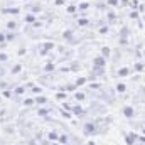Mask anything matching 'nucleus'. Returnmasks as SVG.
Here are the masks:
<instances>
[{
  "label": "nucleus",
  "instance_id": "obj_1",
  "mask_svg": "<svg viewBox=\"0 0 145 145\" xmlns=\"http://www.w3.org/2000/svg\"><path fill=\"white\" fill-rule=\"evenodd\" d=\"M98 123L96 121H84L83 123V133L84 135H96L98 133V127H96Z\"/></svg>",
  "mask_w": 145,
  "mask_h": 145
},
{
  "label": "nucleus",
  "instance_id": "obj_2",
  "mask_svg": "<svg viewBox=\"0 0 145 145\" xmlns=\"http://www.w3.org/2000/svg\"><path fill=\"white\" fill-rule=\"evenodd\" d=\"M54 47H56V44H54L52 40H46V42H42V44L39 46V54H40V56H47Z\"/></svg>",
  "mask_w": 145,
  "mask_h": 145
},
{
  "label": "nucleus",
  "instance_id": "obj_3",
  "mask_svg": "<svg viewBox=\"0 0 145 145\" xmlns=\"http://www.w3.org/2000/svg\"><path fill=\"white\" fill-rule=\"evenodd\" d=\"M138 137H140V135H137L135 132L123 133V140H125V144H127V145H135L137 142H138Z\"/></svg>",
  "mask_w": 145,
  "mask_h": 145
},
{
  "label": "nucleus",
  "instance_id": "obj_4",
  "mask_svg": "<svg viewBox=\"0 0 145 145\" xmlns=\"http://www.w3.org/2000/svg\"><path fill=\"white\" fill-rule=\"evenodd\" d=\"M93 66H96V68H106V57L103 54H98L93 59Z\"/></svg>",
  "mask_w": 145,
  "mask_h": 145
},
{
  "label": "nucleus",
  "instance_id": "obj_5",
  "mask_svg": "<svg viewBox=\"0 0 145 145\" xmlns=\"http://www.w3.org/2000/svg\"><path fill=\"white\" fill-rule=\"evenodd\" d=\"M71 113H72V116H84L86 115V110L78 103V105H72L71 106Z\"/></svg>",
  "mask_w": 145,
  "mask_h": 145
},
{
  "label": "nucleus",
  "instance_id": "obj_6",
  "mask_svg": "<svg viewBox=\"0 0 145 145\" xmlns=\"http://www.w3.org/2000/svg\"><path fill=\"white\" fill-rule=\"evenodd\" d=\"M121 113H123V116L128 118V120H132V118L135 116V110H133V106H130V105H125V106L121 108Z\"/></svg>",
  "mask_w": 145,
  "mask_h": 145
},
{
  "label": "nucleus",
  "instance_id": "obj_7",
  "mask_svg": "<svg viewBox=\"0 0 145 145\" xmlns=\"http://www.w3.org/2000/svg\"><path fill=\"white\" fill-rule=\"evenodd\" d=\"M63 39L64 40H68L69 44H76L78 40H76V37H74V32H72V29H68V31H64L63 32Z\"/></svg>",
  "mask_w": 145,
  "mask_h": 145
},
{
  "label": "nucleus",
  "instance_id": "obj_8",
  "mask_svg": "<svg viewBox=\"0 0 145 145\" xmlns=\"http://www.w3.org/2000/svg\"><path fill=\"white\" fill-rule=\"evenodd\" d=\"M132 72H133V68H127V66H125V68H120L115 74H116L118 78H127V76H130Z\"/></svg>",
  "mask_w": 145,
  "mask_h": 145
},
{
  "label": "nucleus",
  "instance_id": "obj_9",
  "mask_svg": "<svg viewBox=\"0 0 145 145\" xmlns=\"http://www.w3.org/2000/svg\"><path fill=\"white\" fill-rule=\"evenodd\" d=\"M115 89H116V93H120V95H125V93H127V84H125L123 81H118V83L115 84Z\"/></svg>",
  "mask_w": 145,
  "mask_h": 145
},
{
  "label": "nucleus",
  "instance_id": "obj_10",
  "mask_svg": "<svg viewBox=\"0 0 145 145\" xmlns=\"http://www.w3.org/2000/svg\"><path fill=\"white\" fill-rule=\"evenodd\" d=\"M72 98H74V101H76V103H81V101H84V98H86V95H84L83 91H74V95H72Z\"/></svg>",
  "mask_w": 145,
  "mask_h": 145
},
{
  "label": "nucleus",
  "instance_id": "obj_11",
  "mask_svg": "<svg viewBox=\"0 0 145 145\" xmlns=\"http://www.w3.org/2000/svg\"><path fill=\"white\" fill-rule=\"evenodd\" d=\"M34 98H36V105H47L49 103L47 96H44V95H36Z\"/></svg>",
  "mask_w": 145,
  "mask_h": 145
},
{
  "label": "nucleus",
  "instance_id": "obj_12",
  "mask_svg": "<svg viewBox=\"0 0 145 145\" xmlns=\"http://www.w3.org/2000/svg\"><path fill=\"white\" fill-rule=\"evenodd\" d=\"M144 71H145V63L137 61V63L133 64V72H144Z\"/></svg>",
  "mask_w": 145,
  "mask_h": 145
},
{
  "label": "nucleus",
  "instance_id": "obj_13",
  "mask_svg": "<svg viewBox=\"0 0 145 145\" xmlns=\"http://www.w3.org/2000/svg\"><path fill=\"white\" fill-rule=\"evenodd\" d=\"M27 89H29V88H27V86H24V84H22V86H17V88H14V95H17V96L25 95V93H27Z\"/></svg>",
  "mask_w": 145,
  "mask_h": 145
},
{
  "label": "nucleus",
  "instance_id": "obj_14",
  "mask_svg": "<svg viewBox=\"0 0 145 145\" xmlns=\"http://www.w3.org/2000/svg\"><path fill=\"white\" fill-rule=\"evenodd\" d=\"M56 100L59 101V103H63V101H68V95H66V91H57L56 93Z\"/></svg>",
  "mask_w": 145,
  "mask_h": 145
},
{
  "label": "nucleus",
  "instance_id": "obj_15",
  "mask_svg": "<svg viewBox=\"0 0 145 145\" xmlns=\"http://www.w3.org/2000/svg\"><path fill=\"white\" fill-rule=\"evenodd\" d=\"M36 20H37V15H36V14H32V12H31V14H27V15L24 17V22H25V24H34Z\"/></svg>",
  "mask_w": 145,
  "mask_h": 145
},
{
  "label": "nucleus",
  "instance_id": "obj_16",
  "mask_svg": "<svg viewBox=\"0 0 145 145\" xmlns=\"http://www.w3.org/2000/svg\"><path fill=\"white\" fill-rule=\"evenodd\" d=\"M47 140H51V142H57V140H59V133L54 132V130L49 132V133H47Z\"/></svg>",
  "mask_w": 145,
  "mask_h": 145
},
{
  "label": "nucleus",
  "instance_id": "obj_17",
  "mask_svg": "<svg viewBox=\"0 0 145 145\" xmlns=\"http://www.w3.org/2000/svg\"><path fill=\"white\" fill-rule=\"evenodd\" d=\"M22 105L27 106V108H29V106H34V105H36V98H24Z\"/></svg>",
  "mask_w": 145,
  "mask_h": 145
},
{
  "label": "nucleus",
  "instance_id": "obj_18",
  "mask_svg": "<svg viewBox=\"0 0 145 145\" xmlns=\"http://www.w3.org/2000/svg\"><path fill=\"white\" fill-rule=\"evenodd\" d=\"M57 144L68 145V144H69V138H68V135H64V133H59V140H57Z\"/></svg>",
  "mask_w": 145,
  "mask_h": 145
},
{
  "label": "nucleus",
  "instance_id": "obj_19",
  "mask_svg": "<svg viewBox=\"0 0 145 145\" xmlns=\"http://www.w3.org/2000/svg\"><path fill=\"white\" fill-rule=\"evenodd\" d=\"M128 34H130V29L128 27H121V31H120V39H128Z\"/></svg>",
  "mask_w": 145,
  "mask_h": 145
},
{
  "label": "nucleus",
  "instance_id": "obj_20",
  "mask_svg": "<svg viewBox=\"0 0 145 145\" xmlns=\"http://www.w3.org/2000/svg\"><path fill=\"white\" fill-rule=\"evenodd\" d=\"M78 25H79V27H86V25H89V19H86V17H79V19H78Z\"/></svg>",
  "mask_w": 145,
  "mask_h": 145
},
{
  "label": "nucleus",
  "instance_id": "obj_21",
  "mask_svg": "<svg viewBox=\"0 0 145 145\" xmlns=\"http://www.w3.org/2000/svg\"><path fill=\"white\" fill-rule=\"evenodd\" d=\"M20 71H22V64H20V63H17V64H14V66H12L10 74H19Z\"/></svg>",
  "mask_w": 145,
  "mask_h": 145
},
{
  "label": "nucleus",
  "instance_id": "obj_22",
  "mask_svg": "<svg viewBox=\"0 0 145 145\" xmlns=\"http://www.w3.org/2000/svg\"><path fill=\"white\" fill-rule=\"evenodd\" d=\"M69 69H71V72H78L79 69H81V64H79L78 61H72L71 66H69Z\"/></svg>",
  "mask_w": 145,
  "mask_h": 145
},
{
  "label": "nucleus",
  "instance_id": "obj_23",
  "mask_svg": "<svg viewBox=\"0 0 145 145\" xmlns=\"http://www.w3.org/2000/svg\"><path fill=\"white\" fill-rule=\"evenodd\" d=\"M49 111H51V108H37V115L46 118V116L49 115Z\"/></svg>",
  "mask_w": 145,
  "mask_h": 145
},
{
  "label": "nucleus",
  "instance_id": "obj_24",
  "mask_svg": "<svg viewBox=\"0 0 145 145\" xmlns=\"http://www.w3.org/2000/svg\"><path fill=\"white\" fill-rule=\"evenodd\" d=\"M56 69V64L54 63H47L46 66H44V72H52Z\"/></svg>",
  "mask_w": 145,
  "mask_h": 145
},
{
  "label": "nucleus",
  "instance_id": "obj_25",
  "mask_svg": "<svg viewBox=\"0 0 145 145\" xmlns=\"http://www.w3.org/2000/svg\"><path fill=\"white\" fill-rule=\"evenodd\" d=\"M5 27H7V31H15V29H17V22H15V20H8Z\"/></svg>",
  "mask_w": 145,
  "mask_h": 145
},
{
  "label": "nucleus",
  "instance_id": "obj_26",
  "mask_svg": "<svg viewBox=\"0 0 145 145\" xmlns=\"http://www.w3.org/2000/svg\"><path fill=\"white\" fill-rule=\"evenodd\" d=\"M100 54H103L106 59L110 57V54H111V49H110L108 46H105V47H101V51H100Z\"/></svg>",
  "mask_w": 145,
  "mask_h": 145
},
{
  "label": "nucleus",
  "instance_id": "obj_27",
  "mask_svg": "<svg viewBox=\"0 0 145 145\" xmlns=\"http://www.w3.org/2000/svg\"><path fill=\"white\" fill-rule=\"evenodd\" d=\"M2 12H3V14H19V12H20V8H17V7H12V8H3Z\"/></svg>",
  "mask_w": 145,
  "mask_h": 145
},
{
  "label": "nucleus",
  "instance_id": "obj_28",
  "mask_svg": "<svg viewBox=\"0 0 145 145\" xmlns=\"http://www.w3.org/2000/svg\"><path fill=\"white\" fill-rule=\"evenodd\" d=\"M31 93H32V95H42V88H40V86H36V84H34V86L31 88Z\"/></svg>",
  "mask_w": 145,
  "mask_h": 145
},
{
  "label": "nucleus",
  "instance_id": "obj_29",
  "mask_svg": "<svg viewBox=\"0 0 145 145\" xmlns=\"http://www.w3.org/2000/svg\"><path fill=\"white\" fill-rule=\"evenodd\" d=\"M86 81H88V79L81 76V78H78V79L74 81V84H76V88H78V86H83V84H86Z\"/></svg>",
  "mask_w": 145,
  "mask_h": 145
},
{
  "label": "nucleus",
  "instance_id": "obj_30",
  "mask_svg": "<svg viewBox=\"0 0 145 145\" xmlns=\"http://www.w3.org/2000/svg\"><path fill=\"white\" fill-rule=\"evenodd\" d=\"M5 37H7V42H12V40H15V34H14V31H8V32H5Z\"/></svg>",
  "mask_w": 145,
  "mask_h": 145
},
{
  "label": "nucleus",
  "instance_id": "obj_31",
  "mask_svg": "<svg viewBox=\"0 0 145 145\" xmlns=\"http://www.w3.org/2000/svg\"><path fill=\"white\" fill-rule=\"evenodd\" d=\"M3 98H12L14 96V89H3Z\"/></svg>",
  "mask_w": 145,
  "mask_h": 145
},
{
  "label": "nucleus",
  "instance_id": "obj_32",
  "mask_svg": "<svg viewBox=\"0 0 145 145\" xmlns=\"http://www.w3.org/2000/svg\"><path fill=\"white\" fill-rule=\"evenodd\" d=\"M106 5L108 7H118L120 5V0H106Z\"/></svg>",
  "mask_w": 145,
  "mask_h": 145
},
{
  "label": "nucleus",
  "instance_id": "obj_33",
  "mask_svg": "<svg viewBox=\"0 0 145 145\" xmlns=\"http://www.w3.org/2000/svg\"><path fill=\"white\" fill-rule=\"evenodd\" d=\"M88 7H89V2H83V3L78 5V10H86Z\"/></svg>",
  "mask_w": 145,
  "mask_h": 145
},
{
  "label": "nucleus",
  "instance_id": "obj_34",
  "mask_svg": "<svg viewBox=\"0 0 145 145\" xmlns=\"http://www.w3.org/2000/svg\"><path fill=\"white\" fill-rule=\"evenodd\" d=\"M130 19L132 20H138V10H132L130 12Z\"/></svg>",
  "mask_w": 145,
  "mask_h": 145
},
{
  "label": "nucleus",
  "instance_id": "obj_35",
  "mask_svg": "<svg viewBox=\"0 0 145 145\" xmlns=\"http://www.w3.org/2000/svg\"><path fill=\"white\" fill-rule=\"evenodd\" d=\"M106 17H108V20H110V22H115V20H116V15H115V14H113L111 10H110L108 14H106Z\"/></svg>",
  "mask_w": 145,
  "mask_h": 145
},
{
  "label": "nucleus",
  "instance_id": "obj_36",
  "mask_svg": "<svg viewBox=\"0 0 145 145\" xmlns=\"http://www.w3.org/2000/svg\"><path fill=\"white\" fill-rule=\"evenodd\" d=\"M7 59H8V54H7V52H3V51H2V52H0V63H5V61H7Z\"/></svg>",
  "mask_w": 145,
  "mask_h": 145
},
{
  "label": "nucleus",
  "instance_id": "obj_37",
  "mask_svg": "<svg viewBox=\"0 0 145 145\" xmlns=\"http://www.w3.org/2000/svg\"><path fill=\"white\" fill-rule=\"evenodd\" d=\"M76 10H78V7H76V5H69V7L66 8V12H68V14H74Z\"/></svg>",
  "mask_w": 145,
  "mask_h": 145
},
{
  "label": "nucleus",
  "instance_id": "obj_38",
  "mask_svg": "<svg viewBox=\"0 0 145 145\" xmlns=\"http://www.w3.org/2000/svg\"><path fill=\"white\" fill-rule=\"evenodd\" d=\"M130 7H132L133 10H137V8L140 7V5H138V0H132V2H130Z\"/></svg>",
  "mask_w": 145,
  "mask_h": 145
},
{
  "label": "nucleus",
  "instance_id": "obj_39",
  "mask_svg": "<svg viewBox=\"0 0 145 145\" xmlns=\"http://www.w3.org/2000/svg\"><path fill=\"white\" fill-rule=\"evenodd\" d=\"M31 10H32V14H37V12H40V10H42V7H40V5H32V8H31Z\"/></svg>",
  "mask_w": 145,
  "mask_h": 145
},
{
  "label": "nucleus",
  "instance_id": "obj_40",
  "mask_svg": "<svg viewBox=\"0 0 145 145\" xmlns=\"http://www.w3.org/2000/svg\"><path fill=\"white\" fill-rule=\"evenodd\" d=\"M8 88H10V84L7 81H0V89H8Z\"/></svg>",
  "mask_w": 145,
  "mask_h": 145
},
{
  "label": "nucleus",
  "instance_id": "obj_41",
  "mask_svg": "<svg viewBox=\"0 0 145 145\" xmlns=\"http://www.w3.org/2000/svg\"><path fill=\"white\" fill-rule=\"evenodd\" d=\"M100 34H108L110 32V27H106V25H103V27H100V31H98Z\"/></svg>",
  "mask_w": 145,
  "mask_h": 145
},
{
  "label": "nucleus",
  "instance_id": "obj_42",
  "mask_svg": "<svg viewBox=\"0 0 145 145\" xmlns=\"http://www.w3.org/2000/svg\"><path fill=\"white\" fill-rule=\"evenodd\" d=\"M7 42V37H5V32H0V44H5Z\"/></svg>",
  "mask_w": 145,
  "mask_h": 145
},
{
  "label": "nucleus",
  "instance_id": "obj_43",
  "mask_svg": "<svg viewBox=\"0 0 145 145\" xmlns=\"http://www.w3.org/2000/svg\"><path fill=\"white\" fill-rule=\"evenodd\" d=\"M64 3H66V0H54V5H57V7H61Z\"/></svg>",
  "mask_w": 145,
  "mask_h": 145
},
{
  "label": "nucleus",
  "instance_id": "obj_44",
  "mask_svg": "<svg viewBox=\"0 0 145 145\" xmlns=\"http://www.w3.org/2000/svg\"><path fill=\"white\" fill-rule=\"evenodd\" d=\"M25 52H27V49H25V47H20V49H19V56H24Z\"/></svg>",
  "mask_w": 145,
  "mask_h": 145
},
{
  "label": "nucleus",
  "instance_id": "obj_45",
  "mask_svg": "<svg viewBox=\"0 0 145 145\" xmlns=\"http://www.w3.org/2000/svg\"><path fill=\"white\" fill-rule=\"evenodd\" d=\"M120 5H123V7L125 5H130V0H120Z\"/></svg>",
  "mask_w": 145,
  "mask_h": 145
},
{
  "label": "nucleus",
  "instance_id": "obj_46",
  "mask_svg": "<svg viewBox=\"0 0 145 145\" xmlns=\"http://www.w3.org/2000/svg\"><path fill=\"white\" fill-rule=\"evenodd\" d=\"M120 44H121V46H127V44H128V39H120Z\"/></svg>",
  "mask_w": 145,
  "mask_h": 145
},
{
  "label": "nucleus",
  "instance_id": "obj_47",
  "mask_svg": "<svg viewBox=\"0 0 145 145\" xmlns=\"http://www.w3.org/2000/svg\"><path fill=\"white\" fill-rule=\"evenodd\" d=\"M5 132H7V133H12V132H14V128H12V127H5Z\"/></svg>",
  "mask_w": 145,
  "mask_h": 145
},
{
  "label": "nucleus",
  "instance_id": "obj_48",
  "mask_svg": "<svg viewBox=\"0 0 145 145\" xmlns=\"http://www.w3.org/2000/svg\"><path fill=\"white\" fill-rule=\"evenodd\" d=\"M40 25H42V24H40V22H37V20L32 24V27H36V29H37V27H40Z\"/></svg>",
  "mask_w": 145,
  "mask_h": 145
},
{
  "label": "nucleus",
  "instance_id": "obj_49",
  "mask_svg": "<svg viewBox=\"0 0 145 145\" xmlns=\"http://www.w3.org/2000/svg\"><path fill=\"white\" fill-rule=\"evenodd\" d=\"M135 145H145V142H142V140H138V142H137Z\"/></svg>",
  "mask_w": 145,
  "mask_h": 145
},
{
  "label": "nucleus",
  "instance_id": "obj_50",
  "mask_svg": "<svg viewBox=\"0 0 145 145\" xmlns=\"http://www.w3.org/2000/svg\"><path fill=\"white\" fill-rule=\"evenodd\" d=\"M86 145H96V144H95L93 140H89V142H88V144H86Z\"/></svg>",
  "mask_w": 145,
  "mask_h": 145
},
{
  "label": "nucleus",
  "instance_id": "obj_51",
  "mask_svg": "<svg viewBox=\"0 0 145 145\" xmlns=\"http://www.w3.org/2000/svg\"><path fill=\"white\" fill-rule=\"evenodd\" d=\"M144 135H145V128H144Z\"/></svg>",
  "mask_w": 145,
  "mask_h": 145
},
{
  "label": "nucleus",
  "instance_id": "obj_52",
  "mask_svg": "<svg viewBox=\"0 0 145 145\" xmlns=\"http://www.w3.org/2000/svg\"><path fill=\"white\" fill-rule=\"evenodd\" d=\"M0 74H2V71H0Z\"/></svg>",
  "mask_w": 145,
  "mask_h": 145
},
{
  "label": "nucleus",
  "instance_id": "obj_53",
  "mask_svg": "<svg viewBox=\"0 0 145 145\" xmlns=\"http://www.w3.org/2000/svg\"><path fill=\"white\" fill-rule=\"evenodd\" d=\"M0 101H2V100H0Z\"/></svg>",
  "mask_w": 145,
  "mask_h": 145
}]
</instances>
